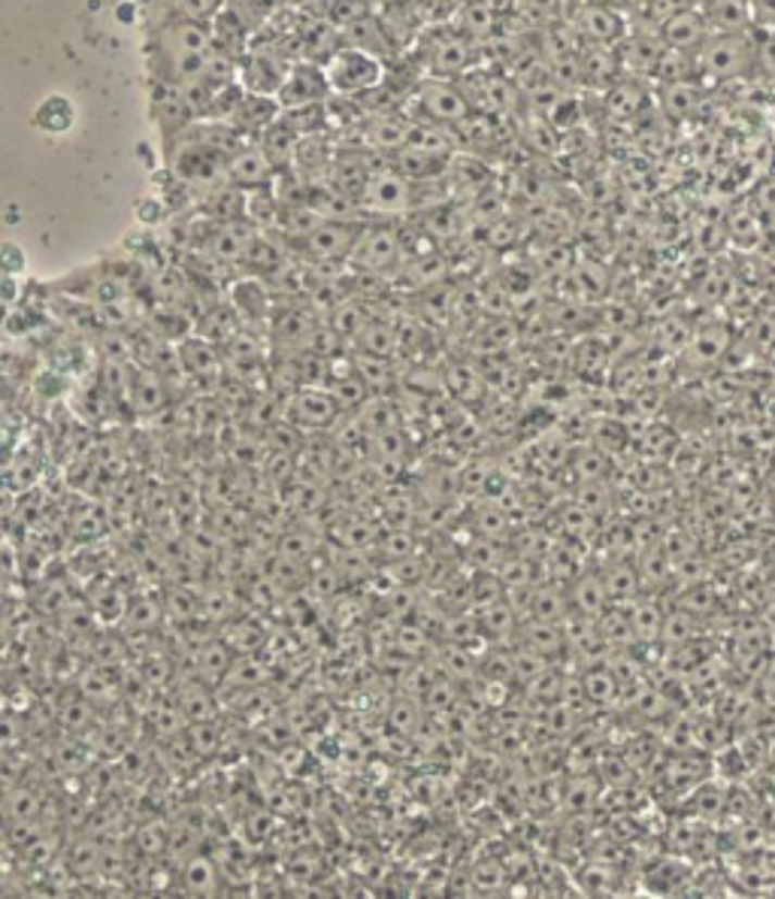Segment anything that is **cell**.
<instances>
[{
  "instance_id": "1",
  "label": "cell",
  "mask_w": 775,
  "mask_h": 899,
  "mask_svg": "<svg viewBox=\"0 0 775 899\" xmlns=\"http://www.w3.org/2000/svg\"><path fill=\"white\" fill-rule=\"evenodd\" d=\"M409 98L415 103V118H418V122H430V125L458 127L461 122H466L470 115L476 113L458 79L424 76ZM415 118H412V122H415Z\"/></svg>"
},
{
  "instance_id": "2",
  "label": "cell",
  "mask_w": 775,
  "mask_h": 899,
  "mask_svg": "<svg viewBox=\"0 0 775 899\" xmlns=\"http://www.w3.org/2000/svg\"><path fill=\"white\" fill-rule=\"evenodd\" d=\"M325 71L334 95H339V98H361V95L376 91L385 83L382 58L367 52V49H358V46L337 49L334 55L327 58Z\"/></svg>"
},
{
  "instance_id": "3",
  "label": "cell",
  "mask_w": 775,
  "mask_h": 899,
  "mask_svg": "<svg viewBox=\"0 0 775 899\" xmlns=\"http://www.w3.org/2000/svg\"><path fill=\"white\" fill-rule=\"evenodd\" d=\"M422 55L427 76L437 79H461L464 73L479 67V49L461 28H439L434 40L422 49Z\"/></svg>"
},
{
  "instance_id": "4",
  "label": "cell",
  "mask_w": 775,
  "mask_h": 899,
  "mask_svg": "<svg viewBox=\"0 0 775 899\" xmlns=\"http://www.w3.org/2000/svg\"><path fill=\"white\" fill-rule=\"evenodd\" d=\"M751 64H754V42L748 40V30L746 34H715L703 46V52L697 55L700 76L715 79V83L742 76L751 71Z\"/></svg>"
},
{
  "instance_id": "5",
  "label": "cell",
  "mask_w": 775,
  "mask_h": 899,
  "mask_svg": "<svg viewBox=\"0 0 775 899\" xmlns=\"http://www.w3.org/2000/svg\"><path fill=\"white\" fill-rule=\"evenodd\" d=\"M573 25L582 34L585 46H621L630 34L627 13L612 7V3H588V7H573L570 10Z\"/></svg>"
},
{
  "instance_id": "6",
  "label": "cell",
  "mask_w": 775,
  "mask_h": 899,
  "mask_svg": "<svg viewBox=\"0 0 775 899\" xmlns=\"http://www.w3.org/2000/svg\"><path fill=\"white\" fill-rule=\"evenodd\" d=\"M361 234H364V227H361L358 218H352V222H346V218H325L300 246H303V252L310 254L312 261L334 264V261L352 258L358 242H361Z\"/></svg>"
},
{
  "instance_id": "7",
  "label": "cell",
  "mask_w": 775,
  "mask_h": 899,
  "mask_svg": "<svg viewBox=\"0 0 775 899\" xmlns=\"http://www.w3.org/2000/svg\"><path fill=\"white\" fill-rule=\"evenodd\" d=\"M279 103L283 110H300V107H315L334 98V88L327 79V71L315 61H297L288 67L283 88H279Z\"/></svg>"
},
{
  "instance_id": "8",
  "label": "cell",
  "mask_w": 775,
  "mask_h": 899,
  "mask_svg": "<svg viewBox=\"0 0 775 899\" xmlns=\"http://www.w3.org/2000/svg\"><path fill=\"white\" fill-rule=\"evenodd\" d=\"M412 195H415L412 179H407L397 170H382V173H373L361 207L370 212H382V215H400V212L412 210V203H415Z\"/></svg>"
},
{
  "instance_id": "9",
  "label": "cell",
  "mask_w": 775,
  "mask_h": 899,
  "mask_svg": "<svg viewBox=\"0 0 775 899\" xmlns=\"http://www.w3.org/2000/svg\"><path fill=\"white\" fill-rule=\"evenodd\" d=\"M658 34H661V40L666 49L688 52V55H700L705 42L715 37V30H712V25L705 22V15L700 7H693V10H685V13L666 18Z\"/></svg>"
},
{
  "instance_id": "10",
  "label": "cell",
  "mask_w": 775,
  "mask_h": 899,
  "mask_svg": "<svg viewBox=\"0 0 775 899\" xmlns=\"http://www.w3.org/2000/svg\"><path fill=\"white\" fill-rule=\"evenodd\" d=\"M273 173H279V170L273 167V161L264 155L261 146H237L234 155L227 158L225 167L227 183L234 185V188H240V191H261V188H267L273 183Z\"/></svg>"
},
{
  "instance_id": "11",
  "label": "cell",
  "mask_w": 775,
  "mask_h": 899,
  "mask_svg": "<svg viewBox=\"0 0 775 899\" xmlns=\"http://www.w3.org/2000/svg\"><path fill=\"white\" fill-rule=\"evenodd\" d=\"M288 67H291V64H288L279 52H273V49H254V52H249L246 61H242L240 83L246 85L249 91H254V95H270V98H276L279 88H283L285 76H288Z\"/></svg>"
},
{
  "instance_id": "12",
  "label": "cell",
  "mask_w": 775,
  "mask_h": 899,
  "mask_svg": "<svg viewBox=\"0 0 775 899\" xmlns=\"http://www.w3.org/2000/svg\"><path fill=\"white\" fill-rule=\"evenodd\" d=\"M663 52H666V46H663L661 34L651 28L630 30L627 40L618 46L621 67H624V73H634V76H654Z\"/></svg>"
},
{
  "instance_id": "13",
  "label": "cell",
  "mask_w": 775,
  "mask_h": 899,
  "mask_svg": "<svg viewBox=\"0 0 775 899\" xmlns=\"http://www.w3.org/2000/svg\"><path fill=\"white\" fill-rule=\"evenodd\" d=\"M412 127L415 122L412 118H403V115L395 113H376L370 115L367 125H361V137H364V149H376V152H388V155H397L400 149H407L409 140H412Z\"/></svg>"
},
{
  "instance_id": "14",
  "label": "cell",
  "mask_w": 775,
  "mask_h": 899,
  "mask_svg": "<svg viewBox=\"0 0 775 899\" xmlns=\"http://www.w3.org/2000/svg\"><path fill=\"white\" fill-rule=\"evenodd\" d=\"M354 261L361 264V270L367 273H382V270L395 267L397 258H400V239L395 230L388 227H364L361 242L352 254Z\"/></svg>"
},
{
  "instance_id": "15",
  "label": "cell",
  "mask_w": 775,
  "mask_h": 899,
  "mask_svg": "<svg viewBox=\"0 0 775 899\" xmlns=\"http://www.w3.org/2000/svg\"><path fill=\"white\" fill-rule=\"evenodd\" d=\"M582 73H585L588 88L609 91L618 79H624L618 46H585L582 49Z\"/></svg>"
},
{
  "instance_id": "16",
  "label": "cell",
  "mask_w": 775,
  "mask_h": 899,
  "mask_svg": "<svg viewBox=\"0 0 775 899\" xmlns=\"http://www.w3.org/2000/svg\"><path fill=\"white\" fill-rule=\"evenodd\" d=\"M451 158L454 155H439V152H424V149L407 146L395 155V170L412 183H434L449 173Z\"/></svg>"
},
{
  "instance_id": "17",
  "label": "cell",
  "mask_w": 775,
  "mask_h": 899,
  "mask_svg": "<svg viewBox=\"0 0 775 899\" xmlns=\"http://www.w3.org/2000/svg\"><path fill=\"white\" fill-rule=\"evenodd\" d=\"M279 115H283V103H279V98H270V95H254V91H249L246 95V100L240 103V110H237V115L230 118V127L234 130H249V134H264L273 122H279Z\"/></svg>"
},
{
  "instance_id": "18",
  "label": "cell",
  "mask_w": 775,
  "mask_h": 899,
  "mask_svg": "<svg viewBox=\"0 0 775 899\" xmlns=\"http://www.w3.org/2000/svg\"><path fill=\"white\" fill-rule=\"evenodd\" d=\"M705 22L715 34H746L751 25V0H700Z\"/></svg>"
},
{
  "instance_id": "19",
  "label": "cell",
  "mask_w": 775,
  "mask_h": 899,
  "mask_svg": "<svg viewBox=\"0 0 775 899\" xmlns=\"http://www.w3.org/2000/svg\"><path fill=\"white\" fill-rule=\"evenodd\" d=\"M252 230L240 222H222L215 225L212 237L207 239V249L215 261H227V264H237L246 258V249L252 242Z\"/></svg>"
},
{
  "instance_id": "20",
  "label": "cell",
  "mask_w": 775,
  "mask_h": 899,
  "mask_svg": "<svg viewBox=\"0 0 775 899\" xmlns=\"http://www.w3.org/2000/svg\"><path fill=\"white\" fill-rule=\"evenodd\" d=\"M295 407V419L300 424H310V427H327L339 419V403L337 394L327 391H300L291 400Z\"/></svg>"
},
{
  "instance_id": "21",
  "label": "cell",
  "mask_w": 775,
  "mask_h": 899,
  "mask_svg": "<svg viewBox=\"0 0 775 899\" xmlns=\"http://www.w3.org/2000/svg\"><path fill=\"white\" fill-rule=\"evenodd\" d=\"M300 134H297L295 127L285 122L283 115H279V122H273V125L258 137V146L264 149V155L273 161V167L276 170H285L291 161L297 158V149H300Z\"/></svg>"
},
{
  "instance_id": "22",
  "label": "cell",
  "mask_w": 775,
  "mask_h": 899,
  "mask_svg": "<svg viewBox=\"0 0 775 899\" xmlns=\"http://www.w3.org/2000/svg\"><path fill=\"white\" fill-rule=\"evenodd\" d=\"M607 113L612 115V118H621V122H627V118H636V115L642 113V107H646V88L636 83V79H618V83L612 85L607 91Z\"/></svg>"
},
{
  "instance_id": "23",
  "label": "cell",
  "mask_w": 775,
  "mask_h": 899,
  "mask_svg": "<svg viewBox=\"0 0 775 899\" xmlns=\"http://www.w3.org/2000/svg\"><path fill=\"white\" fill-rule=\"evenodd\" d=\"M73 118H76V110H73L71 100L61 98V95H52V98H46L37 107L34 125L40 127V130H49V134H64V130L73 127Z\"/></svg>"
},
{
  "instance_id": "24",
  "label": "cell",
  "mask_w": 775,
  "mask_h": 899,
  "mask_svg": "<svg viewBox=\"0 0 775 899\" xmlns=\"http://www.w3.org/2000/svg\"><path fill=\"white\" fill-rule=\"evenodd\" d=\"M573 603H576V609L582 612V615H588V619H600L603 612H607V603H612L609 600V590H607V582L603 578H578L576 590H573Z\"/></svg>"
},
{
  "instance_id": "25",
  "label": "cell",
  "mask_w": 775,
  "mask_h": 899,
  "mask_svg": "<svg viewBox=\"0 0 775 899\" xmlns=\"http://www.w3.org/2000/svg\"><path fill=\"white\" fill-rule=\"evenodd\" d=\"M663 110L673 115V118H688V115L700 107V85L688 79V83H670L663 85Z\"/></svg>"
},
{
  "instance_id": "26",
  "label": "cell",
  "mask_w": 775,
  "mask_h": 899,
  "mask_svg": "<svg viewBox=\"0 0 775 899\" xmlns=\"http://www.w3.org/2000/svg\"><path fill=\"white\" fill-rule=\"evenodd\" d=\"M354 339H358L361 352L373 354V358H385V361H388L397 349V330L385 322H367V327H364Z\"/></svg>"
},
{
  "instance_id": "27",
  "label": "cell",
  "mask_w": 775,
  "mask_h": 899,
  "mask_svg": "<svg viewBox=\"0 0 775 899\" xmlns=\"http://www.w3.org/2000/svg\"><path fill=\"white\" fill-rule=\"evenodd\" d=\"M603 582H607L609 600H612V603H627V600H634L636 597V590L642 585V576L636 573L630 563H615V566H609Z\"/></svg>"
},
{
  "instance_id": "28",
  "label": "cell",
  "mask_w": 775,
  "mask_h": 899,
  "mask_svg": "<svg viewBox=\"0 0 775 899\" xmlns=\"http://www.w3.org/2000/svg\"><path fill=\"white\" fill-rule=\"evenodd\" d=\"M249 267L254 270H279L283 267V249L273 242V239L261 237V234H254L252 242H249V249H246V258H242Z\"/></svg>"
},
{
  "instance_id": "29",
  "label": "cell",
  "mask_w": 775,
  "mask_h": 899,
  "mask_svg": "<svg viewBox=\"0 0 775 899\" xmlns=\"http://www.w3.org/2000/svg\"><path fill=\"white\" fill-rule=\"evenodd\" d=\"M522 140L527 142L534 152H546V155H551V152L558 149V134H554V125L546 122L542 115H536V118H527V122H524Z\"/></svg>"
},
{
  "instance_id": "30",
  "label": "cell",
  "mask_w": 775,
  "mask_h": 899,
  "mask_svg": "<svg viewBox=\"0 0 775 899\" xmlns=\"http://www.w3.org/2000/svg\"><path fill=\"white\" fill-rule=\"evenodd\" d=\"M693 7H700V0H651L646 10H639V15L651 30H661L666 18L685 13V10H693Z\"/></svg>"
},
{
  "instance_id": "31",
  "label": "cell",
  "mask_w": 775,
  "mask_h": 899,
  "mask_svg": "<svg viewBox=\"0 0 775 899\" xmlns=\"http://www.w3.org/2000/svg\"><path fill=\"white\" fill-rule=\"evenodd\" d=\"M367 310L361 303H339L337 312H334V330L339 337H358L364 327H367Z\"/></svg>"
},
{
  "instance_id": "32",
  "label": "cell",
  "mask_w": 775,
  "mask_h": 899,
  "mask_svg": "<svg viewBox=\"0 0 775 899\" xmlns=\"http://www.w3.org/2000/svg\"><path fill=\"white\" fill-rule=\"evenodd\" d=\"M530 612H534L536 621H549V624H558V621L564 619L566 600L554 588H542V590H536V597L530 600Z\"/></svg>"
},
{
  "instance_id": "33",
  "label": "cell",
  "mask_w": 775,
  "mask_h": 899,
  "mask_svg": "<svg viewBox=\"0 0 775 899\" xmlns=\"http://www.w3.org/2000/svg\"><path fill=\"white\" fill-rule=\"evenodd\" d=\"M215 878H218L215 866L207 858L188 860V866L183 872L185 890H191V894H210L212 887H215Z\"/></svg>"
},
{
  "instance_id": "34",
  "label": "cell",
  "mask_w": 775,
  "mask_h": 899,
  "mask_svg": "<svg viewBox=\"0 0 775 899\" xmlns=\"http://www.w3.org/2000/svg\"><path fill=\"white\" fill-rule=\"evenodd\" d=\"M630 624H634V636H639V639H654V636H661L663 633L661 612L649 603L634 605V612H630Z\"/></svg>"
},
{
  "instance_id": "35",
  "label": "cell",
  "mask_w": 775,
  "mask_h": 899,
  "mask_svg": "<svg viewBox=\"0 0 775 899\" xmlns=\"http://www.w3.org/2000/svg\"><path fill=\"white\" fill-rule=\"evenodd\" d=\"M176 3V13L179 18L188 22H212L215 15L222 13V0H173Z\"/></svg>"
},
{
  "instance_id": "36",
  "label": "cell",
  "mask_w": 775,
  "mask_h": 899,
  "mask_svg": "<svg viewBox=\"0 0 775 899\" xmlns=\"http://www.w3.org/2000/svg\"><path fill=\"white\" fill-rule=\"evenodd\" d=\"M40 812V800L30 794V790H10L7 794V817L10 821H30V817Z\"/></svg>"
},
{
  "instance_id": "37",
  "label": "cell",
  "mask_w": 775,
  "mask_h": 899,
  "mask_svg": "<svg viewBox=\"0 0 775 899\" xmlns=\"http://www.w3.org/2000/svg\"><path fill=\"white\" fill-rule=\"evenodd\" d=\"M183 361L185 366L195 370V373H212V370H215V349H212L210 342L195 339V342H188L183 349Z\"/></svg>"
},
{
  "instance_id": "38",
  "label": "cell",
  "mask_w": 775,
  "mask_h": 899,
  "mask_svg": "<svg viewBox=\"0 0 775 899\" xmlns=\"http://www.w3.org/2000/svg\"><path fill=\"white\" fill-rule=\"evenodd\" d=\"M230 670V651L218 642H212L200 651V673L210 678H222Z\"/></svg>"
},
{
  "instance_id": "39",
  "label": "cell",
  "mask_w": 775,
  "mask_h": 899,
  "mask_svg": "<svg viewBox=\"0 0 775 899\" xmlns=\"http://www.w3.org/2000/svg\"><path fill=\"white\" fill-rule=\"evenodd\" d=\"M585 694L597 700V703H607L615 697V675L607 673V670H597L585 678Z\"/></svg>"
},
{
  "instance_id": "40",
  "label": "cell",
  "mask_w": 775,
  "mask_h": 899,
  "mask_svg": "<svg viewBox=\"0 0 775 899\" xmlns=\"http://www.w3.org/2000/svg\"><path fill=\"white\" fill-rule=\"evenodd\" d=\"M207 703H210V697H207L200 688H191L188 694H185L183 703L179 706H183V712L188 717H195V721H207V717L212 715V706H207Z\"/></svg>"
},
{
  "instance_id": "41",
  "label": "cell",
  "mask_w": 775,
  "mask_h": 899,
  "mask_svg": "<svg viewBox=\"0 0 775 899\" xmlns=\"http://www.w3.org/2000/svg\"><path fill=\"white\" fill-rule=\"evenodd\" d=\"M488 337H491V342H488L491 349H507V346H512V342H515L518 330H515V324L509 322V319H500V322L491 324Z\"/></svg>"
},
{
  "instance_id": "42",
  "label": "cell",
  "mask_w": 775,
  "mask_h": 899,
  "mask_svg": "<svg viewBox=\"0 0 775 899\" xmlns=\"http://www.w3.org/2000/svg\"><path fill=\"white\" fill-rule=\"evenodd\" d=\"M170 603H176L173 609H170L176 619H195V612H198V600H195V597H188V594H183V590H173Z\"/></svg>"
}]
</instances>
